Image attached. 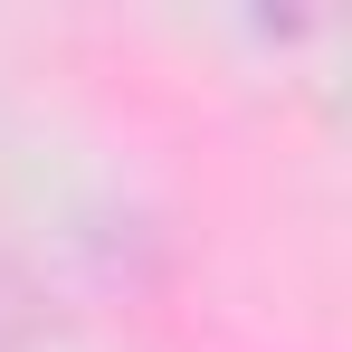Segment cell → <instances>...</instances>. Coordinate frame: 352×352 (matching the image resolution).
<instances>
[{
	"mask_svg": "<svg viewBox=\"0 0 352 352\" xmlns=\"http://www.w3.org/2000/svg\"><path fill=\"white\" fill-rule=\"evenodd\" d=\"M10 314H19V286H10V267H0V324H10Z\"/></svg>",
	"mask_w": 352,
	"mask_h": 352,
	"instance_id": "1",
	"label": "cell"
}]
</instances>
